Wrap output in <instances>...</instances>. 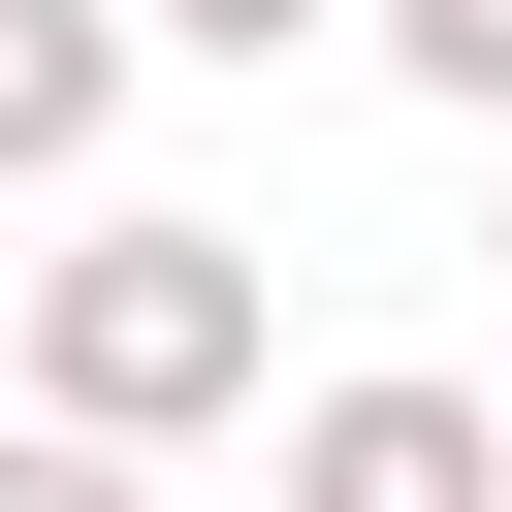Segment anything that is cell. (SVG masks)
<instances>
[{"label": "cell", "instance_id": "8992f818", "mask_svg": "<svg viewBox=\"0 0 512 512\" xmlns=\"http://www.w3.org/2000/svg\"><path fill=\"white\" fill-rule=\"evenodd\" d=\"M0 512H160V448H64V416H0Z\"/></svg>", "mask_w": 512, "mask_h": 512}, {"label": "cell", "instance_id": "5b68a950", "mask_svg": "<svg viewBox=\"0 0 512 512\" xmlns=\"http://www.w3.org/2000/svg\"><path fill=\"white\" fill-rule=\"evenodd\" d=\"M128 32H160V64H320L352 0H128Z\"/></svg>", "mask_w": 512, "mask_h": 512}, {"label": "cell", "instance_id": "7a4b0ae2", "mask_svg": "<svg viewBox=\"0 0 512 512\" xmlns=\"http://www.w3.org/2000/svg\"><path fill=\"white\" fill-rule=\"evenodd\" d=\"M256 512H512V384L352 352V384H288V480H256Z\"/></svg>", "mask_w": 512, "mask_h": 512}, {"label": "cell", "instance_id": "277c9868", "mask_svg": "<svg viewBox=\"0 0 512 512\" xmlns=\"http://www.w3.org/2000/svg\"><path fill=\"white\" fill-rule=\"evenodd\" d=\"M352 32H384V64L448 96V128H512V0H352Z\"/></svg>", "mask_w": 512, "mask_h": 512}, {"label": "cell", "instance_id": "6da1fadb", "mask_svg": "<svg viewBox=\"0 0 512 512\" xmlns=\"http://www.w3.org/2000/svg\"><path fill=\"white\" fill-rule=\"evenodd\" d=\"M256 224H192V192H96L64 256H32V416L64 448H224L256 416Z\"/></svg>", "mask_w": 512, "mask_h": 512}, {"label": "cell", "instance_id": "3957f363", "mask_svg": "<svg viewBox=\"0 0 512 512\" xmlns=\"http://www.w3.org/2000/svg\"><path fill=\"white\" fill-rule=\"evenodd\" d=\"M128 0H0V192H96V128H128Z\"/></svg>", "mask_w": 512, "mask_h": 512}]
</instances>
